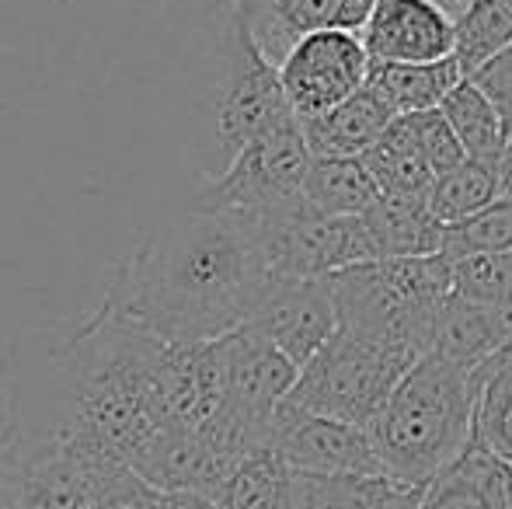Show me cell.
I'll return each mask as SVG.
<instances>
[{
  "label": "cell",
  "mask_w": 512,
  "mask_h": 509,
  "mask_svg": "<svg viewBox=\"0 0 512 509\" xmlns=\"http://www.w3.org/2000/svg\"><path fill=\"white\" fill-rule=\"evenodd\" d=\"M342 328L366 342L425 356L443 300L453 293V262L443 252L377 258L328 276Z\"/></svg>",
  "instance_id": "cell-5"
},
{
  "label": "cell",
  "mask_w": 512,
  "mask_h": 509,
  "mask_svg": "<svg viewBox=\"0 0 512 509\" xmlns=\"http://www.w3.org/2000/svg\"><path fill=\"white\" fill-rule=\"evenodd\" d=\"M293 475L286 457L262 443L237 464L216 499L223 509H293Z\"/></svg>",
  "instance_id": "cell-23"
},
{
  "label": "cell",
  "mask_w": 512,
  "mask_h": 509,
  "mask_svg": "<svg viewBox=\"0 0 512 509\" xmlns=\"http://www.w3.org/2000/svg\"><path fill=\"white\" fill-rule=\"evenodd\" d=\"M216 353L223 367V391H227L223 415H230L262 443H269L272 419L290 398L300 367L251 321L220 335Z\"/></svg>",
  "instance_id": "cell-8"
},
{
  "label": "cell",
  "mask_w": 512,
  "mask_h": 509,
  "mask_svg": "<svg viewBox=\"0 0 512 509\" xmlns=\"http://www.w3.org/2000/svg\"><path fill=\"white\" fill-rule=\"evenodd\" d=\"M391 126L405 136V140L425 157V161H429V168L436 171V182L446 175V171H453L457 164L467 161L464 143L457 140L453 126L446 123L443 109L415 112V116H398Z\"/></svg>",
  "instance_id": "cell-30"
},
{
  "label": "cell",
  "mask_w": 512,
  "mask_h": 509,
  "mask_svg": "<svg viewBox=\"0 0 512 509\" xmlns=\"http://www.w3.org/2000/svg\"><path fill=\"white\" fill-rule=\"evenodd\" d=\"M474 384H478L474 440L512 464V342L474 370Z\"/></svg>",
  "instance_id": "cell-24"
},
{
  "label": "cell",
  "mask_w": 512,
  "mask_h": 509,
  "mask_svg": "<svg viewBox=\"0 0 512 509\" xmlns=\"http://www.w3.org/2000/svg\"><path fill=\"white\" fill-rule=\"evenodd\" d=\"M310 154L304 129L290 123L262 140L248 143L220 175L199 189L196 206L227 213H279L304 203L310 175Z\"/></svg>",
  "instance_id": "cell-7"
},
{
  "label": "cell",
  "mask_w": 512,
  "mask_h": 509,
  "mask_svg": "<svg viewBox=\"0 0 512 509\" xmlns=\"http://www.w3.org/2000/svg\"><path fill=\"white\" fill-rule=\"evenodd\" d=\"M373 63H436L457 56V11L439 0H377L363 25Z\"/></svg>",
  "instance_id": "cell-11"
},
{
  "label": "cell",
  "mask_w": 512,
  "mask_h": 509,
  "mask_svg": "<svg viewBox=\"0 0 512 509\" xmlns=\"http://www.w3.org/2000/svg\"><path fill=\"white\" fill-rule=\"evenodd\" d=\"M269 447L304 475H387L366 426L300 412L286 401L272 419Z\"/></svg>",
  "instance_id": "cell-10"
},
{
  "label": "cell",
  "mask_w": 512,
  "mask_h": 509,
  "mask_svg": "<svg viewBox=\"0 0 512 509\" xmlns=\"http://www.w3.org/2000/svg\"><path fill=\"white\" fill-rule=\"evenodd\" d=\"M509 342H512V311L474 304V300L450 293L436 314L429 353L446 356V360L460 363L467 370H478L495 353H502Z\"/></svg>",
  "instance_id": "cell-16"
},
{
  "label": "cell",
  "mask_w": 512,
  "mask_h": 509,
  "mask_svg": "<svg viewBox=\"0 0 512 509\" xmlns=\"http://www.w3.org/2000/svg\"><path fill=\"white\" fill-rule=\"evenodd\" d=\"M251 25V35L272 63L317 28H352L363 32L377 0H237Z\"/></svg>",
  "instance_id": "cell-13"
},
{
  "label": "cell",
  "mask_w": 512,
  "mask_h": 509,
  "mask_svg": "<svg viewBox=\"0 0 512 509\" xmlns=\"http://www.w3.org/2000/svg\"><path fill=\"white\" fill-rule=\"evenodd\" d=\"M161 401L171 426L199 429L223 412V367L213 342H168L161 356Z\"/></svg>",
  "instance_id": "cell-14"
},
{
  "label": "cell",
  "mask_w": 512,
  "mask_h": 509,
  "mask_svg": "<svg viewBox=\"0 0 512 509\" xmlns=\"http://www.w3.org/2000/svg\"><path fill=\"white\" fill-rule=\"evenodd\" d=\"M439 4H446V7H450V11H460V7L471 4V0H439Z\"/></svg>",
  "instance_id": "cell-33"
},
{
  "label": "cell",
  "mask_w": 512,
  "mask_h": 509,
  "mask_svg": "<svg viewBox=\"0 0 512 509\" xmlns=\"http://www.w3.org/2000/svg\"><path fill=\"white\" fill-rule=\"evenodd\" d=\"M380 185L363 157H314L304 203L314 217H363L377 206Z\"/></svg>",
  "instance_id": "cell-21"
},
{
  "label": "cell",
  "mask_w": 512,
  "mask_h": 509,
  "mask_svg": "<svg viewBox=\"0 0 512 509\" xmlns=\"http://www.w3.org/2000/svg\"><path fill=\"white\" fill-rule=\"evenodd\" d=\"M453 293L485 307L512 311V252L467 255L453 262Z\"/></svg>",
  "instance_id": "cell-29"
},
{
  "label": "cell",
  "mask_w": 512,
  "mask_h": 509,
  "mask_svg": "<svg viewBox=\"0 0 512 509\" xmlns=\"http://www.w3.org/2000/svg\"><path fill=\"white\" fill-rule=\"evenodd\" d=\"M509 147H512V140H509Z\"/></svg>",
  "instance_id": "cell-34"
},
{
  "label": "cell",
  "mask_w": 512,
  "mask_h": 509,
  "mask_svg": "<svg viewBox=\"0 0 512 509\" xmlns=\"http://www.w3.org/2000/svg\"><path fill=\"white\" fill-rule=\"evenodd\" d=\"M512 42V0H471L457 11V60L464 74L485 67Z\"/></svg>",
  "instance_id": "cell-27"
},
{
  "label": "cell",
  "mask_w": 512,
  "mask_h": 509,
  "mask_svg": "<svg viewBox=\"0 0 512 509\" xmlns=\"http://www.w3.org/2000/svg\"><path fill=\"white\" fill-rule=\"evenodd\" d=\"M474 405V370L425 353L366 426L387 475L425 489L474 440Z\"/></svg>",
  "instance_id": "cell-3"
},
{
  "label": "cell",
  "mask_w": 512,
  "mask_h": 509,
  "mask_svg": "<svg viewBox=\"0 0 512 509\" xmlns=\"http://www.w3.org/2000/svg\"><path fill=\"white\" fill-rule=\"evenodd\" d=\"M422 496L391 475H293V509H422Z\"/></svg>",
  "instance_id": "cell-17"
},
{
  "label": "cell",
  "mask_w": 512,
  "mask_h": 509,
  "mask_svg": "<svg viewBox=\"0 0 512 509\" xmlns=\"http://www.w3.org/2000/svg\"><path fill=\"white\" fill-rule=\"evenodd\" d=\"M495 199H502V164L467 157L464 164H457V168L439 178L429 196V206L439 224L453 227L460 220L481 213L485 206H492Z\"/></svg>",
  "instance_id": "cell-26"
},
{
  "label": "cell",
  "mask_w": 512,
  "mask_h": 509,
  "mask_svg": "<svg viewBox=\"0 0 512 509\" xmlns=\"http://www.w3.org/2000/svg\"><path fill=\"white\" fill-rule=\"evenodd\" d=\"M279 283L248 213L192 203L140 234L102 311L164 342H213L255 321Z\"/></svg>",
  "instance_id": "cell-2"
},
{
  "label": "cell",
  "mask_w": 512,
  "mask_h": 509,
  "mask_svg": "<svg viewBox=\"0 0 512 509\" xmlns=\"http://www.w3.org/2000/svg\"><path fill=\"white\" fill-rule=\"evenodd\" d=\"M164 346L102 307L77 328L18 335L4 370L0 461L88 450L140 471L171 426L161 401Z\"/></svg>",
  "instance_id": "cell-1"
},
{
  "label": "cell",
  "mask_w": 512,
  "mask_h": 509,
  "mask_svg": "<svg viewBox=\"0 0 512 509\" xmlns=\"http://www.w3.org/2000/svg\"><path fill=\"white\" fill-rule=\"evenodd\" d=\"M422 356L366 342L338 328V335L300 370L286 405L328 415L352 426H370L391 391Z\"/></svg>",
  "instance_id": "cell-6"
},
{
  "label": "cell",
  "mask_w": 512,
  "mask_h": 509,
  "mask_svg": "<svg viewBox=\"0 0 512 509\" xmlns=\"http://www.w3.org/2000/svg\"><path fill=\"white\" fill-rule=\"evenodd\" d=\"M471 81L488 91V98L506 112L509 123H512V42L499 56H492L481 70H474Z\"/></svg>",
  "instance_id": "cell-31"
},
{
  "label": "cell",
  "mask_w": 512,
  "mask_h": 509,
  "mask_svg": "<svg viewBox=\"0 0 512 509\" xmlns=\"http://www.w3.org/2000/svg\"><path fill=\"white\" fill-rule=\"evenodd\" d=\"M439 109H443L446 123L453 126L457 140L464 143L467 157L502 164V157H506V150H509V140H512V123L506 112L488 98V91L481 88V84L464 77Z\"/></svg>",
  "instance_id": "cell-22"
},
{
  "label": "cell",
  "mask_w": 512,
  "mask_h": 509,
  "mask_svg": "<svg viewBox=\"0 0 512 509\" xmlns=\"http://www.w3.org/2000/svg\"><path fill=\"white\" fill-rule=\"evenodd\" d=\"M422 509H512V464L471 440L425 485Z\"/></svg>",
  "instance_id": "cell-15"
},
{
  "label": "cell",
  "mask_w": 512,
  "mask_h": 509,
  "mask_svg": "<svg viewBox=\"0 0 512 509\" xmlns=\"http://www.w3.org/2000/svg\"><path fill=\"white\" fill-rule=\"evenodd\" d=\"M314 157H363L391 129L394 116L370 88L352 95L338 109L314 119H297Z\"/></svg>",
  "instance_id": "cell-19"
},
{
  "label": "cell",
  "mask_w": 512,
  "mask_h": 509,
  "mask_svg": "<svg viewBox=\"0 0 512 509\" xmlns=\"http://www.w3.org/2000/svg\"><path fill=\"white\" fill-rule=\"evenodd\" d=\"M464 77L467 74L457 56L436 63H373L366 88L398 119L439 109Z\"/></svg>",
  "instance_id": "cell-18"
},
{
  "label": "cell",
  "mask_w": 512,
  "mask_h": 509,
  "mask_svg": "<svg viewBox=\"0 0 512 509\" xmlns=\"http://www.w3.org/2000/svg\"><path fill=\"white\" fill-rule=\"evenodd\" d=\"M370 70L373 60L363 32H352V28H317L279 63V77L297 119L324 116L349 102L366 88Z\"/></svg>",
  "instance_id": "cell-9"
},
{
  "label": "cell",
  "mask_w": 512,
  "mask_h": 509,
  "mask_svg": "<svg viewBox=\"0 0 512 509\" xmlns=\"http://www.w3.org/2000/svg\"><path fill=\"white\" fill-rule=\"evenodd\" d=\"M157 509H223L220 499L203 496V492H161Z\"/></svg>",
  "instance_id": "cell-32"
},
{
  "label": "cell",
  "mask_w": 512,
  "mask_h": 509,
  "mask_svg": "<svg viewBox=\"0 0 512 509\" xmlns=\"http://www.w3.org/2000/svg\"><path fill=\"white\" fill-rule=\"evenodd\" d=\"M450 262L467 255H492V252H512V199H495L474 217L460 220V224L446 227L443 248H439Z\"/></svg>",
  "instance_id": "cell-28"
},
{
  "label": "cell",
  "mask_w": 512,
  "mask_h": 509,
  "mask_svg": "<svg viewBox=\"0 0 512 509\" xmlns=\"http://www.w3.org/2000/svg\"><path fill=\"white\" fill-rule=\"evenodd\" d=\"M363 161L370 168V175L377 178L380 196L422 199V203H429L432 189H436V171L429 168V161L394 126L366 150Z\"/></svg>",
  "instance_id": "cell-25"
},
{
  "label": "cell",
  "mask_w": 512,
  "mask_h": 509,
  "mask_svg": "<svg viewBox=\"0 0 512 509\" xmlns=\"http://www.w3.org/2000/svg\"><path fill=\"white\" fill-rule=\"evenodd\" d=\"M366 217L377 258H418L439 255L446 227L436 220L429 203L422 199H394L380 196Z\"/></svg>",
  "instance_id": "cell-20"
},
{
  "label": "cell",
  "mask_w": 512,
  "mask_h": 509,
  "mask_svg": "<svg viewBox=\"0 0 512 509\" xmlns=\"http://www.w3.org/2000/svg\"><path fill=\"white\" fill-rule=\"evenodd\" d=\"M251 325L304 370L338 335L342 318L328 279H279Z\"/></svg>",
  "instance_id": "cell-12"
},
{
  "label": "cell",
  "mask_w": 512,
  "mask_h": 509,
  "mask_svg": "<svg viewBox=\"0 0 512 509\" xmlns=\"http://www.w3.org/2000/svg\"><path fill=\"white\" fill-rule=\"evenodd\" d=\"M203 112L216 164L213 175H220L248 143L297 123L279 67L255 42L237 0H213L206 14Z\"/></svg>",
  "instance_id": "cell-4"
}]
</instances>
